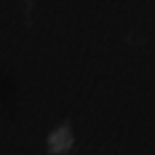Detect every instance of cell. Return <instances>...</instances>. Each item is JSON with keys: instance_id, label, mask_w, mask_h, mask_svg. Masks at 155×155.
<instances>
[{"instance_id": "6da1fadb", "label": "cell", "mask_w": 155, "mask_h": 155, "mask_svg": "<svg viewBox=\"0 0 155 155\" xmlns=\"http://www.w3.org/2000/svg\"><path fill=\"white\" fill-rule=\"evenodd\" d=\"M39 150L48 155H70L80 150V133L73 119H56L51 121L41 138H39Z\"/></svg>"}]
</instances>
